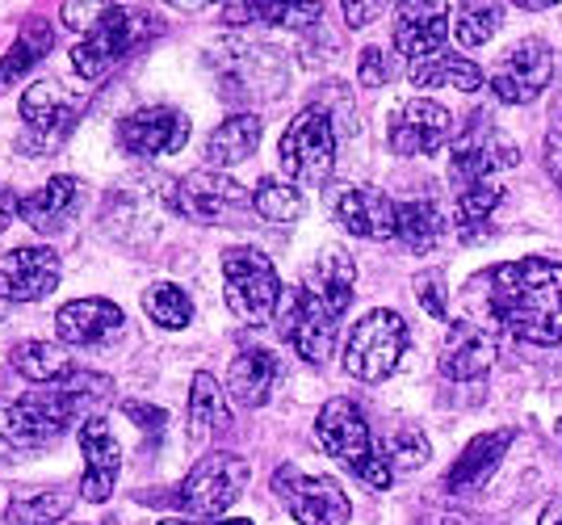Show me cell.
Masks as SVG:
<instances>
[{"mask_svg": "<svg viewBox=\"0 0 562 525\" xmlns=\"http://www.w3.org/2000/svg\"><path fill=\"white\" fill-rule=\"evenodd\" d=\"M487 315L495 328L525 345L562 340V265L546 257H525L487 269Z\"/></svg>", "mask_w": 562, "mask_h": 525, "instance_id": "6da1fadb", "label": "cell"}, {"mask_svg": "<svg viewBox=\"0 0 562 525\" xmlns=\"http://www.w3.org/2000/svg\"><path fill=\"white\" fill-rule=\"evenodd\" d=\"M89 387H97L89 379V370L71 375L64 387H38V391H25L13 404L0 407V442H13V446H47L55 437L80 421V407L89 400Z\"/></svg>", "mask_w": 562, "mask_h": 525, "instance_id": "7a4b0ae2", "label": "cell"}, {"mask_svg": "<svg viewBox=\"0 0 562 525\" xmlns=\"http://www.w3.org/2000/svg\"><path fill=\"white\" fill-rule=\"evenodd\" d=\"M315 437L324 454H331L340 467H349L357 479H366L370 488H391L395 471L386 467V458L378 450L374 433L366 425L361 407L352 400H328L315 416Z\"/></svg>", "mask_w": 562, "mask_h": 525, "instance_id": "3957f363", "label": "cell"}, {"mask_svg": "<svg viewBox=\"0 0 562 525\" xmlns=\"http://www.w3.org/2000/svg\"><path fill=\"white\" fill-rule=\"evenodd\" d=\"M223 294L244 324H269L281 308V278L260 248L235 244L223 253Z\"/></svg>", "mask_w": 562, "mask_h": 525, "instance_id": "277c9868", "label": "cell"}, {"mask_svg": "<svg viewBox=\"0 0 562 525\" xmlns=\"http://www.w3.org/2000/svg\"><path fill=\"white\" fill-rule=\"evenodd\" d=\"M403 354H407V324H403V315L391 308H374L349 328L345 375L361 382H382L395 375Z\"/></svg>", "mask_w": 562, "mask_h": 525, "instance_id": "5b68a950", "label": "cell"}, {"mask_svg": "<svg viewBox=\"0 0 562 525\" xmlns=\"http://www.w3.org/2000/svg\"><path fill=\"white\" fill-rule=\"evenodd\" d=\"M143 34H147V13L122 9V4H105L101 18L93 22V30H85L76 38L71 64H76V72L85 76V80H97V76L110 72L122 55H131V51L139 47Z\"/></svg>", "mask_w": 562, "mask_h": 525, "instance_id": "8992f818", "label": "cell"}, {"mask_svg": "<svg viewBox=\"0 0 562 525\" xmlns=\"http://www.w3.org/2000/svg\"><path fill=\"white\" fill-rule=\"evenodd\" d=\"M281 168L290 172V181L299 186H324L336 165V131H331L328 110L306 105L303 114H294L285 135H281Z\"/></svg>", "mask_w": 562, "mask_h": 525, "instance_id": "52a82bcc", "label": "cell"}, {"mask_svg": "<svg viewBox=\"0 0 562 525\" xmlns=\"http://www.w3.org/2000/svg\"><path fill=\"white\" fill-rule=\"evenodd\" d=\"M248 476H252V471H248V462H244L239 454H206V458L186 476V483H181L177 509L186 513L189 522H193V517L214 522V517H223V513L244 496Z\"/></svg>", "mask_w": 562, "mask_h": 525, "instance_id": "ba28073f", "label": "cell"}, {"mask_svg": "<svg viewBox=\"0 0 562 525\" xmlns=\"http://www.w3.org/2000/svg\"><path fill=\"white\" fill-rule=\"evenodd\" d=\"M218 85L232 101H269L285 89V59L265 43H227L218 51Z\"/></svg>", "mask_w": 562, "mask_h": 525, "instance_id": "9c48e42d", "label": "cell"}, {"mask_svg": "<svg viewBox=\"0 0 562 525\" xmlns=\"http://www.w3.org/2000/svg\"><path fill=\"white\" fill-rule=\"evenodd\" d=\"M273 496H278L299 525H349L352 504L345 488L331 476H306L299 467L273 471Z\"/></svg>", "mask_w": 562, "mask_h": 525, "instance_id": "30bf717a", "label": "cell"}, {"mask_svg": "<svg viewBox=\"0 0 562 525\" xmlns=\"http://www.w3.org/2000/svg\"><path fill=\"white\" fill-rule=\"evenodd\" d=\"M336 328H340V311L331 308L319 290L303 287L285 299L281 311V333L294 345V354L311 366H324L331 358V345H336Z\"/></svg>", "mask_w": 562, "mask_h": 525, "instance_id": "8fae6325", "label": "cell"}, {"mask_svg": "<svg viewBox=\"0 0 562 525\" xmlns=\"http://www.w3.org/2000/svg\"><path fill=\"white\" fill-rule=\"evenodd\" d=\"M513 160H516V147L479 114L453 139V147H449V181H453V193L467 190V186H483V181H499V172L513 165Z\"/></svg>", "mask_w": 562, "mask_h": 525, "instance_id": "7c38bea8", "label": "cell"}, {"mask_svg": "<svg viewBox=\"0 0 562 525\" xmlns=\"http://www.w3.org/2000/svg\"><path fill=\"white\" fill-rule=\"evenodd\" d=\"M554 80V51L541 38H520L516 47L499 55V64L492 68V93L504 105H525L541 97V89Z\"/></svg>", "mask_w": 562, "mask_h": 525, "instance_id": "4fadbf2b", "label": "cell"}, {"mask_svg": "<svg viewBox=\"0 0 562 525\" xmlns=\"http://www.w3.org/2000/svg\"><path fill=\"white\" fill-rule=\"evenodd\" d=\"M117 144L143 160L177 156L189 144V114L177 105H143L117 122Z\"/></svg>", "mask_w": 562, "mask_h": 525, "instance_id": "5bb4252c", "label": "cell"}, {"mask_svg": "<svg viewBox=\"0 0 562 525\" xmlns=\"http://www.w3.org/2000/svg\"><path fill=\"white\" fill-rule=\"evenodd\" d=\"M252 198L244 186H235L227 172H206V168H198V172H186L177 186H172V206L181 211L186 219L193 223H227L232 219L235 206H248Z\"/></svg>", "mask_w": 562, "mask_h": 525, "instance_id": "9a60e30c", "label": "cell"}, {"mask_svg": "<svg viewBox=\"0 0 562 525\" xmlns=\"http://www.w3.org/2000/svg\"><path fill=\"white\" fill-rule=\"evenodd\" d=\"M449 131H453L449 110L441 101H428V97L398 101V110L386 122L391 152H398V156H432L449 139Z\"/></svg>", "mask_w": 562, "mask_h": 525, "instance_id": "2e32d148", "label": "cell"}, {"mask_svg": "<svg viewBox=\"0 0 562 525\" xmlns=\"http://www.w3.org/2000/svg\"><path fill=\"white\" fill-rule=\"evenodd\" d=\"M59 287V257L47 244H25L0 253V299L4 303H38Z\"/></svg>", "mask_w": 562, "mask_h": 525, "instance_id": "e0dca14e", "label": "cell"}, {"mask_svg": "<svg viewBox=\"0 0 562 525\" xmlns=\"http://www.w3.org/2000/svg\"><path fill=\"white\" fill-rule=\"evenodd\" d=\"M331 215L357 239H395L398 202L370 186H340L331 190Z\"/></svg>", "mask_w": 562, "mask_h": 525, "instance_id": "ac0fdd59", "label": "cell"}, {"mask_svg": "<svg viewBox=\"0 0 562 525\" xmlns=\"http://www.w3.org/2000/svg\"><path fill=\"white\" fill-rule=\"evenodd\" d=\"M80 458H85V476H80V501L101 504L114 496L117 471H122V450L105 416H89L80 425Z\"/></svg>", "mask_w": 562, "mask_h": 525, "instance_id": "d6986e66", "label": "cell"}, {"mask_svg": "<svg viewBox=\"0 0 562 525\" xmlns=\"http://www.w3.org/2000/svg\"><path fill=\"white\" fill-rule=\"evenodd\" d=\"M80 119V101L59 85V80H34L22 93V122L30 135H38L43 147L68 139L71 126Z\"/></svg>", "mask_w": 562, "mask_h": 525, "instance_id": "ffe728a7", "label": "cell"}, {"mask_svg": "<svg viewBox=\"0 0 562 525\" xmlns=\"http://www.w3.org/2000/svg\"><path fill=\"white\" fill-rule=\"evenodd\" d=\"M80 202H85V186H80L76 177H68V172H59V177H50L47 186L25 193L18 215H22L38 236H59L64 227L76 223Z\"/></svg>", "mask_w": 562, "mask_h": 525, "instance_id": "44dd1931", "label": "cell"}, {"mask_svg": "<svg viewBox=\"0 0 562 525\" xmlns=\"http://www.w3.org/2000/svg\"><path fill=\"white\" fill-rule=\"evenodd\" d=\"M449 22H453V13L446 4H403L395 13V51L412 64L441 55L449 38Z\"/></svg>", "mask_w": 562, "mask_h": 525, "instance_id": "7402d4cb", "label": "cell"}, {"mask_svg": "<svg viewBox=\"0 0 562 525\" xmlns=\"http://www.w3.org/2000/svg\"><path fill=\"white\" fill-rule=\"evenodd\" d=\"M495 361V336L479 324H453L441 345V375L453 382H470V379H483L492 370Z\"/></svg>", "mask_w": 562, "mask_h": 525, "instance_id": "603a6c76", "label": "cell"}, {"mask_svg": "<svg viewBox=\"0 0 562 525\" xmlns=\"http://www.w3.org/2000/svg\"><path fill=\"white\" fill-rule=\"evenodd\" d=\"M122 328V308L110 299H71L55 311V333L68 345H101Z\"/></svg>", "mask_w": 562, "mask_h": 525, "instance_id": "cb8c5ba5", "label": "cell"}, {"mask_svg": "<svg viewBox=\"0 0 562 525\" xmlns=\"http://www.w3.org/2000/svg\"><path fill=\"white\" fill-rule=\"evenodd\" d=\"M508 442H513V429L479 433L467 450L453 458V467H449V476H446L449 492H474V488H483V483L495 476L499 458L508 454Z\"/></svg>", "mask_w": 562, "mask_h": 525, "instance_id": "d4e9b609", "label": "cell"}, {"mask_svg": "<svg viewBox=\"0 0 562 525\" xmlns=\"http://www.w3.org/2000/svg\"><path fill=\"white\" fill-rule=\"evenodd\" d=\"M278 375H281V361L269 349H244V354H235L232 370H227V387H232L235 404L239 407L269 404V395L278 387Z\"/></svg>", "mask_w": 562, "mask_h": 525, "instance_id": "484cf974", "label": "cell"}, {"mask_svg": "<svg viewBox=\"0 0 562 525\" xmlns=\"http://www.w3.org/2000/svg\"><path fill=\"white\" fill-rule=\"evenodd\" d=\"M186 421H189V437H193L198 446L211 442V437H218V433L232 425V407H227V400H223V387H218L214 375H206V370L193 375Z\"/></svg>", "mask_w": 562, "mask_h": 525, "instance_id": "4316f807", "label": "cell"}, {"mask_svg": "<svg viewBox=\"0 0 562 525\" xmlns=\"http://www.w3.org/2000/svg\"><path fill=\"white\" fill-rule=\"evenodd\" d=\"M9 366L30 382H47V387H64V382L76 375L71 370V354L55 340H22L13 354H9Z\"/></svg>", "mask_w": 562, "mask_h": 525, "instance_id": "83f0119b", "label": "cell"}, {"mask_svg": "<svg viewBox=\"0 0 562 525\" xmlns=\"http://www.w3.org/2000/svg\"><path fill=\"white\" fill-rule=\"evenodd\" d=\"M407 76H412L416 89H462V93L483 89V68L462 59V55H453V51H441V55H432V59L412 64Z\"/></svg>", "mask_w": 562, "mask_h": 525, "instance_id": "f1b7e54d", "label": "cell"}, {"mask_svg": "<svg viewBox=\"0 0 562 525\" xmlns=\"http://www.w3.org/2000/svg\"><path fill=\"white\" fill-rule=\"evenodd\" d=\"M257 144H260L257 114H232V119H223L211 131V139H206V160L218 168L239 165V160H248V156L257 152Z\"/></svg>", "mask_w": 562, "mask_h": 525, "instance_id": "f546056e", "label": "cell"}, {"mask_svg": "<svg viewBox=\"0 0 562 525\" xmlns=\"http://www.w3.org/2000/svg\"><path fill=\"white\" fill-rule=\"evenodd\" d=\"M352 282H357V265H352L345 248H324L319 261L311 265V273H306V287L319 290L340 315L352 303Z\"/></svg>", "mask_w": 562, "mask_h": 525, "instance_id": "4dcf8cb0", "label": "cell"}, {"mask_svg": "<svg viewBox=\"0 0 562 525\" xmlns=\"http://www.w3.org/2000/svg\"><path fill=\"white\" fill-rule=\"evenodd\" d=\"M504 202V186L499 181H483V186H467L458 190V206H453V227L458 236H467L470 244L483 236V227L492 223V215Z\"/></svg>", "mask_w": 562, "mask_h": 525, "instance_id": "1f68e13d", "label": "cell"}, {"mask_svg": "<svg viewBox=\"0 0 562 525\" xmlns=\"http://www.w3.org/2000/svg\"><path fill=\"white\" fill-rule=\"evenodd\" d=\"M55 47V34L47 22H30L22 38H13V47L0 55V89H9L13 80H22L47 51Z\"/></svg>", "mask_w": 562, "mask_h": 525, "instance_id": "d6a6232c", "label": "cell"}, {"mask_svg": "<svg viewBox=\"0 0 562 525\" xmlns=\"http://www.w3.org/2000/svg\"><path fill=\"white\" fill-rule=\"evenodd\" d=\"M395 239L407 253H428L441 239V215L432 202H398Z\"/></svg>", "mask_w": 562, "mask_h": 525, "instance_id": "836d02e7", "label": "cell"}, {"mask_svg": "<svg viewBox=\"0 0 562 525\" xmlns=\"http://www.w3.org/2000/svg\"><path fill=\"white\" fill-rule=\"evenodd\" d=\"M324 18L319 4H232L223 9V25H315Z\"/></svg>", "mask_w": 562, "mask_h": 525, "instance_id": "e575fe53", "label": "cell"}, {"mask_svg": "<svg viewBox=\"0 0 562 525\" xmlns=\"http://www.w3.org/2000/svg\"><path fill=\"white\" fill-rule=\"evenodd\" d=\"M143 311H147L151 324L177 333V328H186L189 320H193V299L177 282H156V287L143 290Z\"/></svg>", "mask_w": 562, "mask_h": 525, "instance_id": "d590c367", "label": "cell"}, {"mask_svg": "<svg viewBox=\"0 0 562 525\" xmlns=\"http://www.w3.org/2000/svg\"><path fill=\"white\" fill-rule=\"evenodd\" d=\"M252 211L260 219H269V223H294V219L303 215V193H299V186H290V181L265 177V181H257V190H252Z\"/></svg>", "mask_w": 562, "mask_h": 525, "instance_id": "8d00e7d4", "label": "cell"}, {"mask_svg": "<svg viewBox=\"0 0 562 525\" xmlns=\"http://www.w3.org/2000/svg\"><path fill=\"white\" fill-rule=\"evenodd\" d=\"M499 22H504V9L499 4H462V9H453V34H458L462 47L492 43Z\"/></svg>", "mask_w": 562, "mask_h": 525, "instance_id": "74e56055", "label": "cell"}, {"mask_svg": "<svg viewBox=\"0 0 562 525\" xmlns=\"http://www.w3.org/2000/svg\"><path fill=\"white\" fill-rule=\"evenodd\" d=\"M378 450H382L391 471H416L428 462V437L416 425H398L386 442H378Z\"/></svg>", "mask_w": 562, "mask_h": 525, "instance_id": "f35d334b", "label": "cell"}, {"mask_svg": "<svg viewBox=\"0 0 562 525\" xmlns=\"http://www.w3.org/2000/svg\"><path fill=\"white\" fill-rule=\"evenodd\" d=\"M71 504V492H34L18 496L9 509V525H59Z\"/></svg>", "mask_w": 562, "mask_h": 525, "instance_id": "ab89813d", "label": "cell"}, {"mask_svg": "<svg viewBox=\"0 0 562 525\" xmlns=\"http://www.w3.org/2000/svg\"><path fill=\"white\" fill-rule=\"evenodd\" d=\"M122 412H126V416H131V421H135L143 433H147V442H151V446L165 437V425H168L165 407H151V404H139V400H126V404H122Z\"/></svg>", "mask_w": 562, "mask_h": 525, "instance_id": "60d3db41", "label": "cell"}, {"mask_svg": "<svg viewBox=\"0 0 562 525\" xmlns=\"http://www.w3.org/2000/svg\"><path fill=\"white\" fill-rule=\"evenodd\" d=\"M357 76H361V85L366 89H382L386 80H391V55L382 47H366L361 51V68H357Z\"/></svg>", "mask_w": 562, "mask_h": 525, "instance_id": "b9f144b4", "label": "cell"}, {"mask_svg": "<svg viewBox=\"0 0 562 525\" xmlns=\"http://www.w3.org/2000/svg\"><path fill=\"white\" fill-rule=\"evenodd\" d=\"M416 294H420V303L428 308V315H437V320L449 315L446 278H441V273H420V278H416Z\"/></svg>", "mask_w": 562, "mask_h": 525, "instance_id": "7bdbcfd3", "label": "cell"}, {"mask_svg": "<svg viewBox=\"0 0 562 525\" xmlns=\"http://www.w3.org/2000/svg\"><path fill=\"white\" fill-rule=\"evenodd\" d=\"M546 165H550L554 181L562 186V119L550 126V139H546Z\"/></svg>", "mask_w": 562, "mask_h": 525, "instance_id": "ee69618b", "label": "cell"}, {"mask_svg": "<svg viewBox=\"0 0 562 525\" xmlns=\"http://www.w3.org/2000/svg\"><path fill=\"white\" fill-rule=\"evenodd\" d=\"M374 18H382V4H345V22L357 30V25H370Z\"/></svg>", "mask_w": 562, "mask_h": 525, "instance_id": "f6af8a7d", "label": "cell"}, {"mask_svg": "<svg viewBox=\"0 0 562 525\" xmlns=\"http://www.w3.org/2000/svg\"><path fill=\"white\" fill-rule=\"evenodd\" d=\"M18 206H22V198L0 186V236L9 232V223H13V215H18Z\"/></svg>", "mask_w": 562, "mask_h": 525, "instance_id": "bcb514c9", "label": "cell"}, {"mask_svg": "<svg viewBox=\"0 0 562 525\" xmlns=\"http://www.w3.org/2000/svg\"><path fill=\"white\" fill-rule=\"evenodd\" d=\"M538 525H562V501H550L541 509V522Z\"/></svg>", "mask_w": 562, "mask_h": 525, "instance_id": "7dc6e473", "label": "cell"}, {"mask_svg": "<svg viewBox=\"0 0 562 525\" xmlns=\"http://www.w3.org/2000/svg\"><path fill=\"white\" fill-rule=\"evenodd\" d=\"M160 525H202V522H189V517H165Z\"/></svg>", "mask_w": 562, "mask_h": 525, "instance_id": "c3c4849f", "label": "cell"}, {"mask_svg": "<svg viewBox=\"0 0 562 525\" xmlns=\"http://www.w3.org/2000/svg\"><path fill=\"white\" fill-rule=\"evenodd\" d=\"M218 525H252V522H218Z\"/></svg>", "mask_w": 562, "mask_h": 525, "instance_id": "681fc988", "label": "cell"}, {"mask_svg": "<svg viewBox=\"0 0 562 525\" xmlns=\"http://www.w3.org/2000/svg\"><path fill=\"white\" fill-rule=\"evenodd\" d=\"M105 525H110V522H105Z\"/></svg>", "mask_w": 562, "mask_h": 525, "instance_id": "f907efd6", "label": "cell"}]
</instances>
